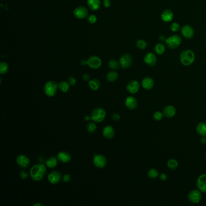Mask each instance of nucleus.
I'll use <instances>...</instances> for the list:
<instances>
[{
  "instance_id": "1",
  "label": "nucleus",
  "mask_w": 206,
  "mask_h": 206,
  "mask_svg": "<svg viewBox=\"0 0 206 206\" xmlns=\"http://www.w3.org/2000/svg\"><path fill=\"white\" fill-rule=\"evenodd\" d=\"M47 172L45 166L42 163H38L33 166L30 171V177L35 181L42 180Z\"/></svg>"
},
{
  "instance_id": "2",
  "label": "nucleus",
  "mask_w": 206,
  "mask_h": 206,
  "mask_svg": "<svg viewBox=\"0 0 206 206\" xmlns=\"http://www.w3.org/2000/svg\"><path fill=\"white\" fill-rule=\"evenodd\" d=\"M195 59V53L191 50H185L181 53L180 60L181 64L185 66L192 65Z\"/></svg>"
},
{
  "instance_id": "3",
  "label": "nucleus",
  "mask_w": 206,
  "mask_h": 206,
  "mask_svg": "<svg viewBox=\"0 0 206 206\" xmlns=\"http://www.w3.org/2000/svg\"><path fill=\"white\" fill-rule=\"evenodd\" d=\"M59 88L58 84L54 81L50 80L45 83L44 86V91L45 94L49 97H53L57 93L58 89Z\"/></svg>"
},
{
  "instance_id": "4",
  "label": "nucleus",
  "mask_w": 206,
  "mask_h": 206,
  "mask_svg": "<svg viewBox=\"0 0 206 206\" xmlns=\"http://www.w3.org/2000/svg\"><path fill=\"white\" fill-rule=\"evenodd\" d=\"M106 116L105 110L100 107L95 108L91 113V120L96 123H100L105 120Z\"/></svg>"
},
{
  "instance_id": "5",
  "label": "nucleus",
  "mask_w": 206,
  "mask_h": 206,
  "mask_svg": "<svg viewBox=\"0 0 206 206\" xmlns=\"http://www.w3.org/2000/svg\"><path fill=\"white\" fill-rule=\"evenodd\" d=\"M165 43L169 49H175L178 47L182 43V38L179 35H172L166 39Z\"/></svg>"
},
{
  "instance_id": "6",
  "label": "nucleus",
  "mask_w": 206,
  "mask_h": 206,
  "mask_svg": "<svg viewBox=\"0 0 206 206\" xmlns=\"http://www.w3.org/2000/svg\"><path fill=\"white\" fill-rule=\"evenodd\" d=\"M188 199L190 203L198 204L202 199L201 193L199 190H192L189 192L188 195Z\"/></svg>"
},
{
  "instance_id": "7",
  "label": "nucleus",
  "mask_w": 206,
  "mask_h": 206,
  "mask_svg": "<svg viewBox=\"0 0 206 206\" xmlns=\"http://www.w3.org/2000/svg\"><path fill=\"white\" fill-rule=\"evenodd\" d=\"M107 158L105 155L102 154H97L93 158V163L95 166L99 169L104 168L107 164Z\"/></svg>"
},
{
  "instance_id": "8",
  "label": "nucleus",
  "mask_w": 206,
  "mask_h": 206,
  "mask_svg": "<svg viewBox=\"0 0 206 206\" xmlns=\"http://www.w3.org/2000/svg\"><path fill=\"white\" fill-rule=\"evenodd\" d=\"M119 63L122 69H128L132 64V59L131 56L128 53L123 54L120 58Z\"/></svg>"
},
{
  "instance_id": "9",
  "label": "nucleus",
  "mask_w": 206,
  "mask_h": 206,
  "mask_svg": "<svg viewBox=\"0 0 206 206\" xmlns=\"http://www.w3.org/2000/svg\"><path fill=\"white\" fill-rule=\"evenodd\" d=\"M16 162L18 166L23 169H27L30 164V160L25 155H19L17 157Z\"/></svg>"
},
{
  "instance_id": "10",
  "label": "nucleus",
  "mask_w": 206,
  "mask_h": 206,
  "mask_svg": "<svg viewBox=\"0 0 206 206\" xmlns=\"http://www.w3.org/2000/svg\"><path fill=\"white\" fill-rule=\"evenodd\" d=\"M181 33L184 38L190 39L193 37L195 34V31L192 27L186 24L182 27L181 29Z\"/></svg>"
},
{
  "instance_id": "11",
  "label": "nucleus",
  "mask_w": 206,
  "mask_h": 206,
  "mask_svg": "<svg viewBox=\"0 0 206 206\" xmlns=\"http://www.w3.org/2000/svg\"><path fill=\"white\" fill-rule=\"evenodd\" d=\"M102 65V60L96 56H93L89 58L88 59V65L93 69H98Z\"/></svg>"
},
{
  "instance_id": "12",
  "label": "nucleus",
  "mask_w": 206,
  "mask_h": 206,
  "mask_svg": "<svg viewBox=\"0 0 206 206\" xmlns=\"http://www.w3.org/2000/svg\"><path fill=\"white\" fill-rule=\"evenodd\" d=\"M62 178L60 172L57 171H53L48 175V180L52 184H56L59 183Z\"/></svg>"
},
{
  "instance_id": "13",
  "label": "nucleus",
  "mask_w": 206,
  "mask_h": 206,
  "mask_svg": "<svg viewBox=\"0 0 206 206\" xmlns=\"http://www.w3.org/2000/svg\"><path fill=\"white\" fill-rule=\"evenodd\" d=\"M197 186L201 192L206 193V174H202L198 177Z\"/></svg>"
},
{
  "instance_id": "14",
  "label": "nucleus",
  "mask_w": 206,
  "mask_h": 206,
  "mask_svg": "<svg viewBox=\"0 0 206 206\" xmlns=\"http://www.w3.org/2000/svg\"><path fill=\"white\" fill-rule=\"evenodd\" d=\"M157 56L154 53L152 52H148L147 53L145 58H144V61L147 65L149 67H153L157 63Z\"/></svg>"
},
{
  "instance_id": "15",
  "label": "nucleus",
  "mask_w": 206,
  "mask_h": 206,
  "mask_svg": "<svg viewBox=\"0 0 206 206\" xmlns=\"http://www.w3.org/2000/svg\"><path fill=\"white\" fill-rule=\"evenodd\" d=\"M88 12L86 8L79 6L74 10V15L78 19H84L88 17Z\"/></svg>"
},
{
  "instance_id": "16",
  "label": "nucleus",
  "mask_w": 206,
  "mask_h": 206,
  "mask_svg": "<svg viewBox=\"0 0 206 206\" xmlns=\"http://www.w3.org/2000/svg\"><path fill=\"white\" fill-rule=\"evenodd\" d=\"M125 106L130 110H134L137 107V100L134 97L129 96L126 99Z\"/></svg>"
},
{
  "instance_id": "17",
  "label": "nucleus",
  "mask_w": 206,
  "mask_h": 206,
  "mask_svg": "<svg viewBox=\"0 0 206 206\" xmlns=\"http://www.w3.org/2000/svg\"><path fill=\"white\" fill-rule=\"evenodd\" d=\"M140 89V84L137 80H131L128 84L126 90L131 94L137 93Z\"/></svg>"
},
{
  "instance_id": "18",
  "label": "nucleus",
  "mask_w": 206,
  "mask_h": 206,
  "mask_svg": "<svg viewBox=\"0 0 206 206\" xmlns=\"http://www.w3.org/2000/svg\"><path fill=\"white\" fill-rule=\"evenodd\" d=\"M176 108L172 105L166 106L163 110V114L164 116L168 118H172L176 114Z\"/></svg>"
},
{
  "instance_id": "19",
  "label": "nucleus",
  "mask_w": 206,
  "mask_h": 206,
  "mask_svg": "<svg viewBox=\"0 0 206 206\" xmlns=\"http://www.w3.org/2000/svg\"><path fill=\"white\" fill-rule=\"evenodd\" d=\"M103 137L107 139H112L115 136V130L111 126H106L102 131Z\"/></svg>"
},
{
  "instance_id": "20",
  "label": "nucleus",
  "mask_w": 206,
  "mask_h": 206,
  "mask_svg": "<svg viewBox=\"0 0 206 206\" xmlns=\"http://www.w3.org/2000/svg\"><path fill=\"white\" fill-rule=\"evenodd\" d=\"M161 18L164 23H168L171 22L173 18V13L172 10L170 9L164 10L161 15Z\"/></svg>"
},
{
  "instance_id": "21",
  "label": "nucleus",
  "mask_w": 206,
  "mask_h": 206,
  "mask_svg": "<svg viewBox=\"0 0 206 206\" xmlns=\"http://www.w3.org/2000/svg\"><path fill=\"white\" fill-rule=\"evenodd\" d=\"M57 158L58 160L63 163H68L71 160V156L68 152L66 151H60L58 155Z\"/></svg>"
},
{
  "instance_id": "22",
  "label": "nucleus",
  "mask_w": 206,
  "mask_h": 206,
  "mask_svg": "<svg viewBox=\"0 0 206 206\" xmlns=\"http://www.w3.org/2000/svg\"><path fill=\"white\" fill-rule=\"evenodd\" d=\"M142 85L146 90H151L154 86V81L151 77H145L142 81Z\"/></svg>"
},
{
  "instance_id": "23",
  "label": "nucleus",
  "mask_w": 206,
  "mask_h": 206,
  "mask_svg": "<svg viewBox=\"0 0 206 206\" xmlns=\"http://www.w3.org/2000/svg\"><path fill=\"white\" fill-rule=\"evenodd\" d=\"M197 132L201 137H206V123L200 122L197 126Z\"/></svg>"
},
{
  "instance_id": "24",
  "label": "nucleus",
  "mask_w": 206,
  "mask_h": 206,
  "mask_svg": "<svg viewBox=\"0 0 206 206\" xmlns=\"http://www.w3.org/2000/svg\"><path fill=\"white\" fill-rule=\"evenodd\" d=\"M88 85L90 89L93 91H97L100 88L101 84L100 82L98 79H93L88 82Z\"/></svg>"
},
{
  "instance_id": "25",
  "label": "nucleus",
  "mask_w": 206,
  "mask_h": 206,
  "mask_svg": "<svg viewBox=\"0 0 206 206\" xmlns=\"http://www.w3.org/2000/svg\"><path fill=\"white\" fill-rule=\"evenodd\" d=\"M87 4L88 7L92 10H97L100 7V0H87Z\"/></svg>"
},
{
  "instance_id": "26",
  "label": "nucleus",
  "mask_w": 206,
  "mask_h": 206,
  "mask_svg": "<svg viewBox=\"0 0 206 206\" xmlns=\"http://www.w3.org/2000/svg\"><path fill=\"white\" fill-rule=\"evenodd\" d=\"M58 159L57 157H52L49 158L45 162L46 166L50 169L54 168L58 166Z\"/></svg>"
},
{
  "instance_id": "27",
  "label": "nucleus",
  "mask_w": 206,
  "mask_h": 206,
  "mask_svg": "<svg viewBox=\"0 0 206 206\" xmlns=\"http://www.w3.org/2000/svg\"><path fill=\"white\" fill-rule=\"evenodd\" d=\"M155 53L158 55H162L166 51V46L162 43H158L155 45L154 48Z\"/></svg>"
},
{
  "instance_id": "28",
  "label": "nucleus",
  "mask_w": 206,
  "mask_h": 206,
  "mask_svg": "<svg viewBox=\"0 0 206 206\" xmlns=\"http://www.w3.org/2000/svg\"><path fill=\"white\" fill-rule=\"evenodd\" d=\"M119 77L118 73L115 71H111L109 72L106 76V79L108 81L110 82H116Z\"/></svg>"
},
{
  "instance_id": "29",
  "label": "nucleus",
  "mask_w": 206,
  "mask_h": 206,
  "mask_svg": "<svg viewBox=\"0 0 206 206\" xmlns=\"http://www.w3.org/2000/svg\"><path fill=\"white\" fill-rule=\"evenodd\" d=\"M70 85L68 82L61 81L58 84V87H59V89L60 90V91H62V93H67L69 91Z\"/></svg>"
},
{
  "instance_id": "30",
  "label": "nucleus",
  "mask_w": 206,
  "mask_h": 206,
  "mask_svg": "<svg viewBox=\"0 0 206 206\" xmlns=\"http://www.w3.org/2000/svg\"><path fill=\"white\" fill-rule=\"evenodd\" d=\"M167 167L171 169V170H175L176 169L178 166V161L174 158H171L168 160L167 163Z\"/></svg>"
},
{
  "instance_id": "31",
  "label": "nucleus",
  "mask_w": 206,
  "mask_h": 206,
  "mask_svg": "<svg viewBox=\"0 0 206 206\" xmlns=\"http://www.w3.org/2000/svg\"><path fill=\"white\" fill-rule=\"evenodd\" d=\"M108 67L111 70H117L119 69L120 67V63H119L116 60L114 59H111L108 62Z\"/></svg>"
},
{
  "instance_id": "32",
  "label": "nucleus",
  "mask_w": 206,
  "mask_h": 206,
  "mask_svg": "<svg viewBox=\"0 0 206 206\" xmlns=\"http://www.w3.org/2000/svg\"><path fill=\"white\" fill-rule=\"evenodd\" d=\"M158 171L155 169H151L147 172V176L151 179H155L158 177Z\"/></svg>"
},
{
  "instance_id": "33",
  "label": "nucleus",
  "mask_w": 206,
  "mask_h": 206,
  "mask_svg": "<svg viewBox=\"0 0 206 206\" xmlns=\"http://www.w3.org/2000/svg\"><path fill=\"white\" fill-rule=\"evenodd\" d=\"M97 125L95 123L90 122L86 125V129L90 133H95L97 130Z\"/></svg>"
},
{
  "instance_id": "34",
  "label": "nucleus",
  "mask_w": 206,
  "mask_h": 206,
  "mask_svg": "<svg viewBox=\"0 0 206 206\" xmlns=\"http://www.w3.org/2000/svg\"><path fill=\"white\" fill-rule=\"evenodd\" d=\"M9 70V67L7 63L4 62H1L0 63V73L2 75H4L8 73Z\"/></svg>"
},
{
  "instance_id": "35",
  "label": "nucleus",
  "mask_w": 206,
  "mask_h": 206,
  "mask_svg": "<svg viewBox=\"0 0 206 206\" xmlns=\"http://www.w3.org/2000/svg\"><path fill=\"white\" fill-rule=\"evenodd\" d=\"M136 45L138 48L140 50H145L147 47V43L143 39H139L136 43Z\"/></svg>"
},
{
  "instance_id": "36",
  "label": "nucleus",
  "mask_w": 206,
  "mask_h": 206,
  "mask_svg": "<svg viewBox=\"0 0 206 206\" xmlns=\"http://www.w3.org/2000/svg\"><path fill=\"white\" fill-rule=\"evenodd\" d=\"M163 112L160 111H156L154 112L153 115V119L155 121H160L163 119Z\"/></svg>"
},
{
  "instance_id": "37",
  "label": "nucleus",
  "mask_w": 206,
  "mask_h": 206,
  "mask_svg": "<svg viewBox=\"0 0 206 206\" xmlns=\"http://www.w3.org/2000/svg\"><path fill=\"white\" fill-rule=\"evenodd\" d=\"M170 28L173 32H177L180 29V26L178 23L174 22L172 23V24L170 26Z\"/></svg>"
},
{
  "instance_id": "38",
  "label": "nucleus",
  "mask_w": 206,
  "mask_h": 206,
  "mask_svg": "<svg viewBox=\"0 0 206 206\" xmlns=\"http://www.w3.org/2000/svg\"><path fill=\"white\" fill-rule=\"evenodd\" d=\"M88 21L91 24H95L97 21V18L94 15H91L88 17Z\"/></svg>"
},
{
  "instance_id": "39",
  "label": "nucleus",
  "mask_w": 206,
  "mask_h": 206,
  "mask_svg": "<svg viewBox=\"0 0 206 206\" xmlns=\"http://www.w3.org/2000/svg\"><path fill=\"white\" fill-rule=\"evenodd\" d=\"M68 82H69L70 85L71 86H75L76 84V79L73 76H70L68 79Z\"/></svg>"
},
{
  "instance_id": "40",
  "label": "nucleus",
  "mask_w": 206,
  "mask_h": 206,
  "mask_svg": "<svg viewBox=\"0 0 206 206\" xmlns=\"http://www.w3.org/2000/svg\"><path fill=\"white\" fill-rule=\"evenodd\" d=\"M20 177L21 178V179L23 180H26L28 177V173H27V172H26L25 171H23L21 172H20Z\"/></svg>"
},
{
  "instance_id": "41",
  "label": "nucleus",
  "mask_w": 206,
  "mask_h": 206,
  "mask_svg": "<svg viewBox=\"0 0 206 206\" xmlns=\"http://www.w3.org/2000/svg\"><path fill=\"white\" fill-rule=\"evenodd\" d=\"M71 176H70V175H69V174H65V175H64V176H63V177H62V180H63V181L64 182V183H69V182H70V181H71Z\"/></svg>"
},
{
  "instance_id": "42",
  "label": "nucleus",
  "mask_w": 206,
  "mask_h": 206,
  "mask_svg": "<svg viewBox=\"0 0 206 206\" xmlns=\"http://www.w3.org/2000/svg\"><path fill=\"white\" fill-rule=\"evenodd\" d=\"M112 118L113 120L117 121H119L120 120V115L117 113H114L112 115Z\"/></svg>"
},
{
  "instance_id": "43",
  "label": "nucleus",
  "mask_w": 206,
  "mask_h": 206,
  "mask_svg": "<svg viewBox=\"0 0 206 206\" xmlns=\"http://www.w3.org/2000/svg\"><path fill=\"white\" fill-rule=\"evenodd\" d=\"M111 5V1L110 0H104L103 1V6L108 8H110Z\"/></svg>"
},
{
  "instance_id": "44",
  "label": "nucleus",
  "mask_w": 206,
  "mask_h": 206,
  "mask_svg": "<svg viewBox=\"0 0 206 206\" xmlns=\"http://www.w3.org/2000/svg\"><path fill=\"white\" fill-rule=\"evenodd\" d=\"M82 79L85 82H89L90 80V76L88 74H84L82 76Z\"/></svg>"
},
{
  "instance_id": "45",
  "label": "nucleus",
  "mask_w": 206,
  "mask_h": 206,
  "mask_svg": "<svg viewBox=\"0 0 206 206\" xmlns=\"http://www.w3.org/2000/svg\"><path fill=\"white\" fill-rule=\"evenodd\" d=\"M167 175H166V173H162L160 175V180L163 181H165L167 180Z\"/></svg>"
},
{
  "instance_id": "46",
  "label": "nucleus",
  "mask_w": 206,
  "mask_h": 206,
  "mask_svg": "<svg viewBox=\"0 0 206 206\" xmlns=\"http://www.w3.org/2000/svg\"><path fill=\"white\" fill-rule=\"evenodd\" d=\"M80 64L82 65H83V66H85L86 65H88V60H85V59H83V60H81Z\"/></svg>"
},
{
  "instance_id": "47",
  "label": "nucleus",
  "mask_w": 206,
  "mask_h": 206,
  "mask_svg": "<svg viewBox=\"0 0 206 206\" xmlns=\"http://www.w3.org/2000/svg\"><path fill=\"white\" fill-rule=\"evenodd\" d=\"M200 142H201V143L202 144H203V145L206 143V137H202V138L201 139Z\"/></svg>"
},
{
  "instance_id": "48",
  "label": "nucleus",
  "mask_w": 206,
  "mask_h": 206,
  "mask_svg": "<svg viewBox=\"0 0 206 206\" xmlns=\"http://www.w3.org/2000/svg\"><path fill=\"white\" fill-rule=\"evenodd\" d=\"M166 38L164 37V36H163V35H161L160 36V41H166Z\"/></svg>"
},
{
  "instance_id": "49",
  "label": "nucleus",
  "mask_w": 206,
  "mask_h": 206,
  "mask_svg": "<svg viewBox=\"0 0 206 206\" xmlns=\"http://www.w3.org/2000/svg\"><path fill=\"white\" fill-rule=\"evenodd\" d=\"M91 116H86L85 117V121H88V120H91Z\"/></svg>"
},
{
  "instance_id": "50",
  "label": "nucleus",
  "mask_w": 206,
  "mask_h": 206,
  "mask_svg": "<svg viewBox=\"0 0 206 206\" xmlns=\"http://www.w3.org/2000/svg\"><path fill=\"white\" fill-rule=\"evenodd\" d=\"M43 204H40V203H36V204H34L33 205V206H43Z\"/></svg>"
},
{
  "instance_id": "51",
  "label": "nucleus",
  "mask_w": 206,
  "mask_h": 206,
  "mask_svg": "<svg viewBox=\"0 0 206 206\" xmlns=\"http://www.w3.org/2000/svg\"></svg>"
}]
</instances>
